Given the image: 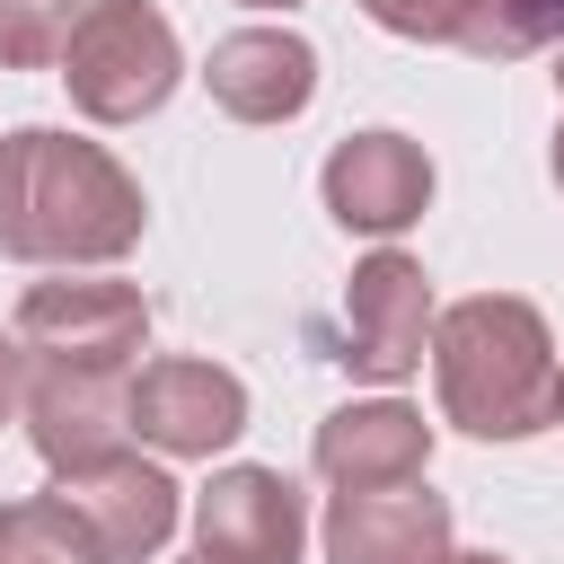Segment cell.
I'll return each instance as SVG.
<instances>
[{"instance_id": "cell-4", "label": "cell", "mask_w": 564, "mask_h": 564, "mask_svg": "<svg viewBox=\"0 0 564 564\" xmlns=\"http://www.w3.org/2000/svg\"><path fill=\"white\" fill-rule=\"evenodd\" d=\"M9 335L62 370H132L150 344V300L132 282H70L62 273V282H26Z\"/></svg>"}, {"instance_id": "cell-16", "label": "cell", "mask_w": 564, "mask_h": 564, "mask_svg": "<svg viewBox=\"0 0 564 564\" xmlns=\"http://www.w3.org/2000/svg\"><path fill=\"white\" fill-rule=\"evenodd\" d=\"M88 0H0V70H53Z\"/></svg>"}, {"instance_id": "cell-5", "label": "cell", "mask_w": 564, "mask_h": 564, "mask_svg": "<svg viewBox=\"0 0 564 564\" xmlns=\"http://www.w3.org/2000/svg\"><path fill=\"white\" fill-rule=\"evenodd\" d=\"M432 282H423V264L405 256V247H379V256H361L352 264V291H344V370L352 379H370V388H397V379H414L423 370V352H432Z\"/></svg>"}, {"instance_id": "cell-15", "label": "cell", "mask_w": 564, "mask_h": 564, "mask_svg": "<svg viewBox=\"0 0 564 564\" xmlns=\"http://www.w3.org/2000/svg\"><path fill=\"white\" fill-rule=\"evenodd\" d=\"M0 564H106V546L53 485L26 502H0Z\"/></svg>"}, {"instance_id": "cell-11", "label": "cell", "mask_w": 564, "mask_h": 564, "mask_svg": "<svg viewBox=\"0 0 564 564\" xmlns=\"http://www.w3.org/2000/svg\"><path fill=\"white\" fill-rule=\"evenodd\" d=\"M203 79H212V106L229 123H291L317 97V44L291 26H238L212 44Z\"/></svg>"}, {"instance_id": "cell-1", "label": "cell", "mask_w": 564, "mask_h": 564, "mask_svg": "<svg viewBox=\"0 0 564 564\" xmlns=\"http://www.w3.org/2000/svg\"><path fill=\"white\" fill-rule=\"evenodd\" d=\"M150 229L141 185L123 176L115 150L18 123L0 132V256L18 264H115Z\"/></svg>"}, {"instance_id": "cell-3", "label": "cell", "mask_w": 564, "mask_h": 564, "mask_svg": "<svg viewBox=\"0 0 564 564\" xmlns=\"http://www.w3.org/2000/svg\"><path fill=\"white\" fill-rule=\"evenodd\" d=\"M176 79H185L176 26L150 0H88V18L62 44V88L88 123H141L176 97Z\"/></svg>"}, {"instance_id": "cell-12", "label": "cell", "mask_w": 564, "mask_h": 564, "mask_svg": "<svg viewBox=\"0 0 564 564\" xmlns=\"http://www.w3.org/2000/svg\"><path fill=\"white\" fill-rule=\"evenodd\" d=\"M317 476L335 494H370V485H423L432 467V423L397 397H370V405H335L308 441Z\"/></svg>"}, {"instance_id": "cell-13", "label": "cell", "mask_w": 564, "mask_h": 564, "mask_svg": "<svg viewBox=\"0 0 564 564\" xmlns=\"http://www.w3.org/2000/svg\"><path fill=\"white\" fill-rule=\"evenodd\" d=\"M317 538H326V564H441L449 555V502L423 485L335 494Z\"/></svg>"}, {"instance_id": "cell-24", "label": "cell", "mask_w": 564, "mask_h": 564, "mask_svg": "<svg viewBox=\"0 0 564 564\" xmlns=\"http://www.w3.org/2000/svg\"><path fill=\"white\" fill-rule=\"evenodd\" d=\"M194 564H203V555H194Z\"/></svg>"}, {"instance_id": "cell-23", "label": "cell", "mask_w": 564, "mask_h": 564, "mask_svg": "<svg viewBox=\"0 0 564 564\" xmlns=\"http://www.w3.org/2000/svg\"><path fill=\"white\" fill-rule=\"evenodd\" d=\"M555 88H564V44H555Z\"/></svg>"}, {"instance_id": "cell-20", "label": "cell", "mask_w": 564, "mask_h": 564, "mask_svg": "<svg viewBox=\"0 0 564 564\" xmlns=\"http://www.w3.org/2000/svg\"><path fill=\"white\" fill-rule=\"evenodd\" d=\"M238 9H300V0H238Z\"/></svg>"}, {"instance_id": "cell-18", "label": "cell", "mask_w": 564, "mask_h": 564, "mask_svg": "<svg viewBox=\"0 0 564 564\" xmlns=\"http://www.w3.org/2000/svg\"><path fill=\"white\" fill-rule=\"evenodd\" d=\"M26 388H35V352H26L18 335H0V423L26 414Z\"/></svg>"}, {"instance_id": "cell-19", "label": "cell", "mask_w": 564, "mask_h": 564, "mask_svg": "<svg viewBox=\"0 0 564 564\" xmlns=\"http://www.w3.org/2000/svg\"><path fill=\"white\" fill-rule=\"evenodd\" d=\"M555 423H564V361H555Z\"/></svg>"}, {"instance_id": "cell-21", "label": "cell", "mask_w": 564, "mask_h": 564, "mask_svg": "<svg viewBox=\"0 0 564 564\" xmlns=\"http://www.w3.org/2000/svg\"><path fill=\"white\" fill-rule=\"evenodd\" d=\"M441 564H502V555H441Z\"/></svg>"}, {"instance_id": "cell-22", "label": "cell", "mask_w": 564, "mask_h": 564, "mask_svg": "<svg viewBox=\"0 0 564 564\" xmlns=\"http://www.w3.org/2000/svg\"><path fill=\"white\" fill-rule=\"evenodd\" d=\"M555 185H564V123H555Z\"/></svg>"}, {"instance_id": "cell-10", "label": "cell", "mask_w": 564, "mask_h": 564, "mask_svg": "<svg viewBox=\"0 0 564 564\" xmlns=\"http://www.w3.org/2000/svg\"><path fill=\"white\" fill-rule=\"evenodd\" d=\"M62 502L97 529L106 564H141V555H159L176 538V476L159 458H141V449H115V458L62 476Z\"/></svg>"}, {"instance_id": "cell-8", "label": "cell", "mask_w": 564, "mask_h": 564, "mask_svg": "<svg viewBox=\"0 0 564 564\" xmlns=\"http://www.w3.org/2000/svg\"><path fill=\"white\" fill-rule=\"evenodd\" d=\"M132 432L159 449V458H212L247 432V388L238 370L220 361H150L132 379Z\"/></svg>"}, {"instance_id": "cell-6", "label": "cell", "mask_w": 564, "mask_h": 564, "mask_svg": "<svg viewBox=\"0 0 564 564\" xmlns=\"http://www.w3.org/2000/svg\"><path fill=\"white\" fill-rule=\"evenodd\" d=\"M317 194H326L335 229H352V238H397V229H414L423 203H432V159H423V141H405V132H352V141L326 150Z\"/></svg>"}, {"instance_id": "cell-14", "label": "cell", "mask_w": 564, "mask_h": 564, "mask_svg": "<svg viewBox=\"0 0 564 564\" xmlns=\"http://www.w3.org/2000/svg\"><path fill=\"white\" fill-rule=\"evenodd\" d=\"M564 35V0H441V44L476 62H529Z\"/></svg>"}, {"instance_id": "cell-9", "label": "cell", "mask_w": 564, "mask_h": 564, "mask_svg": "<svg viewBox=\"0 0 564 564\" xmlns=\"http://www.w3.org/2000/svg\"><path fill=\"white\" fill-rule=\"evenodd\" d=\"M123 432H132V379H123V370H62V361H35L26 441L44 449L53 476H79V467L115 458Z\"/></svg>"}, {"instance_id": "cell-2", "label": "cell", "mask_w": 564, "mask_h": 564, "mask_svg": "<svg viewBox=\"0 0 564 564\" xmlns=\"http://www.w3.org/2000/svg\"><path fill=\"white\" fill-rule=\"evenodd\" d=\"M432 379H441V414L476 441H529L555 423V335L511 291H476L441 308Z\"/></svg>"}, {"instance_id": "cell-17", "label": "cell", "mask_w": 564, "mask_h": 564, "mask_svg": "<svg viewBox=\"0 0 564 564\" xmlns=\"http://www.w3.org/2000/svg\"><path fill=\"white\" fill-rule=\"evenodd\" d=\"M370 26L388 35H414V44H441V0H352Z\"/></svg>"}, {"instance_id": "cell-7", "label": "cell", "mask_w": 564, "mask_h": 564, "mask_svg": "<svg viewBox=\"0 0 564 564\" xmlns=\"http://www.w3.org/2000/svg\"><path fill=\"white\" fill-rule=\"evenodd\" d=\"M308 511L282 467H220L194 494V546L203 564H300Z\"/></svg>"}]
</instances>
